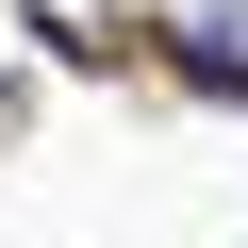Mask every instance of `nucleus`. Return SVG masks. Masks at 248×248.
I'll use <instances>...</instances> for the list:
<instances>
[{"mask_svg":"<svg viewBox=\"0 0 248 248\" xmlns=\"http://www.w3.org/2000/svg\"><path fill=\"white\" fill-rule=\"evenodd\" d=\"M182 66L199 83H248V0H199V17H182Z\"/></svg>","mask_w":248,"mask_h":248,"instance_id":"1","label":"nucleus"},{"mask_svg":"<svg viewBox=\"0 0 248 248\" xmlns=\"http://www.w3.org/2000/svg\"><path fill=\"white\" fill-rule=\"evenodd\" d=\"M33 33L50 50H99V0H33Z\"/></svg>","mask_w":248,"mask_h":248,"instance_id":"2","label":"nucleus"}]
</instances>
